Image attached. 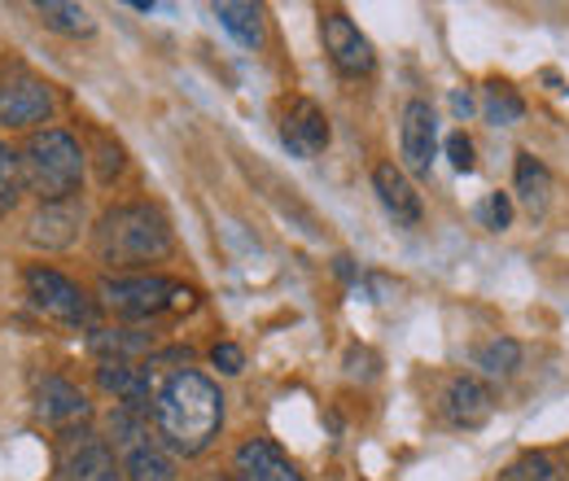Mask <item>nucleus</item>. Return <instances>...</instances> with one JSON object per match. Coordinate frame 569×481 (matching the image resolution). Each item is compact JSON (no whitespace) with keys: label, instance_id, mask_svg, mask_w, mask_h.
<instances>
[{"label":"nucleus","instance_id":"13","mask_svg":"<svg viewBox=\"0 0 569 481\" xmlns=\"http://www.w3.org/2000/svg\"><path fill=\"white\" fill-rule=\"evenodd\" d=\"M36 412L53 429H71V424H83L92 415V403L67 377H44L40 390H36Z\"/></svg>","mask_w":569,"mask_h":481},{"label":"nucleus","instance_id":"15","mask_svg":"<svg viewBox=\"0 0 569 481\" xmlns=\"http://www.w3.org/2000/svg\"><path fill=\"white\" fill-rule=\"evenodd\" d=\"M496 412V399H491V390L482 385V381H473V377H456L447 390H442V415L451 420V424H465V429H478V424H487Z\"/></svg>","mask_w":569,"mask_h":481},{"label":"nucleus","instance_id":"8","mask_svg":"<svg viewBox=\"0 0 569 481\" xmlns=\"http://www.w3.org/2000/svg\"><path fill=\"white\" fill-rule=\"evenodd\" d=\"M320 40H325V53H329V62L338 67V74H347V79H368V74L377 70L372 40L359 31V22L347 9H325V13H320Z\"/></svg>","mask_w":569,"mask_h":481},{"label":"nucleus","instance_id":"24","mask_svg":"<svg viewBox=\"0 0 569 481\" xmlns=\"http://www.w3.org/2000/svg\"><path fill=\"white\" fill-rule=\"evenodd\" d=\"M478 368L487 377H512L521 368V345L512 338H496V342L478 345Z\"/></svg>","mask_w":569,"mask_h":481},{"label":"nucleus","instance_id":"14","mask_svg":"<svg viewBox=\"0 0 569 481\" xmlns=\"http://www.w3.org/2000/svg\"><path fill=\"white\" fill-rule=\"evenodd\" d=\"M372 189H377L381 207H386V214H390L395 223H403V228H417V223L426 219L421 193L412 189V180H408V176H403L395 162H377V167H372Z\"/></svg>","mask_w":569,"mask_h":481},{"label":"nucleus","instance_id":"21","mask_svg":"<svg viewBox=\"0 0 569 481\" xmlns=\"http://www.w3.org/2000/svg\"><path fill=\"white\" fill-rule=\"evenodd\" d=\"M482 114H487V123H491V128H512V123H521V119H526V101L517 97V88H512V83L491 79V83H487V97H482Z\"/></svg>","mask_w":569,"mask_h":481},{"label":"nucleus","instance_id":"28","mask_svg":"<svg viewBox=\"0 0 569 481\" xmlns=\"http://www.w3.org/2000/svg\"><path fill=\"white\" fill-rule=\"evenodd\" d=\"M447 158H451L456 171H473V167H478V158H473V140L465 137V132H451V137H447Z\"/></svg>","mask_w":569,"mask_h":481},{"label":"nucleus","instance_id":"25","mask_svg":"<svg viewBox=\"0 0 569 481\" xmlns=\"http://www.w3.org/2000/svg\"><path fill=\"white\" fill-rule=\"evenodd\" d=\"M22 198V171H18V153L0 140V219L18 207Z\"/></svg>","mask_w":569,"mask_h":481},{"label":"nucleus","instance_id":"29","mask_svg":"<svg viewBox=\"0 0 569 481\" xmlns=\"http://www.w3.org/2000/svg\"><path fill=\"white\" fill-rule=\"evenodd\" d=\"M119 171H123V144H110V137H101V184H114Z\"/></svg>","mask_w":569,"mask_h":481},{"label":"nucleus","instance_id":"6","mask_svg":"<svg viewBox=\"0 0 569 481\" xmlns=\"http://www.w3.org/2000/svg\"><path fill=\"white\" fill-rule=\"evenodd\" d=\"M58 110V97L53 88L22 62H0V128L9 132H27V128H40L49 123Z\"/></svg>","mask_w":569,"mask_h":481},{"label":"nucleus","instance_id":"16","mask_svg":"<svg viewBox=\"0 0 569 481\" xmlns=\"http://www.w3.org/2000/svg\"><path fill=\"white\" fill-rule=\"evenodd\" d=\"M79 219H83V207L79 202H53V207H40L27 223V237L44 250H62L79 237Z\"/></svg>","mask_w":569,"mask_h":481},{"label":"nucleus","instance_id":"5","mask_svg":"<svg viewBox=\"0 0 569 481\" xmlns=\"http://www.w3.org/2000/svg\"><path fill=\"white\" fill-rule=\"evenodd\" d=\"M193 289L167 275H106L101 280V302L123 315V320H158L171 311H189L193 307Z\"/></svg>","mask_w":569,"mask_h":481},{"label":"nucleus","instance_id":"4","mask_svg":"<svg viewBox=\"0 0 569 481\" xmlns=\"http://www.w3.org/2000/svg\"><path fill=\"white\" fill-rule=\"evenodd\" d=\"M110 451L119 455V469L128 481H171L176 478V460L171 451L158 442V433H149V412L137 408H114L110 412Z\"/></svg>","mask_w":569,"mask_h":481},{"label":"nucleus","instance_id":"9","mask_svg":"<svg viewBox=\"0 0 569 481\" xmlns=\"http://www.w3.org/2000/svg\"><path fill=\"white\" fill-rule=\"evenodd\" d=\"M53 481H123V469H119V455L110 451L106 438L79 429V433H67L58 447Z\"/></svg>","mask_w":569,"mask_h":481},{"label":"nucleus","instance_id":"11","mask_svg":"<svg viewBox=\"0 0 569 481\" xmlns=\"http://www.w3.org/2000/svg\"><path fill=\"white\" fill-rule=\"evenodd\" d=\"M399 149H403V162H408L412 176H429L433 171V158H438V119H433V106L421 101V97L403 106Z\"/></svg>","mask_w":569,"mask_h":481},{"label":"nucleus","instance_id":"27","mask_svg":"<svg viewBox=\"0 0 569 481\" xmlns=\"http://www.w3.org/2000/svg\"><path fill=\"white\" fill-rule=\"evenodd\" d=\"M211 363L223 372V377H237V372L246 368V350H241L237 342H219L211 350Z\"/></svg>","mask_w":569,"mask_h":481},{"label":"nucleus","instance_id":"23","mask_svg":"<svg viewBox=\"0 0 569 481\" xmlns=\"http://www.w3.org/2000/svg\"><path fill=\"white\" fill-rule=\"evenodd\" d=\"M503 481H569V469L557 464L552 455H543V451H530V455H521L503 469Z\"/></svg>","mask_w":569,"mask_h":481},{"label":"nucleus","instance_id":"22","mask_svg":"<svg viewBox=\"0 0 569 481\" xmlns=\"http://www.w3.org/2000/svg\"><path fill=\"white\" fill-rule=\"evenodd\" d=\"M153 342L149 333L141 329H101V333H92V350L97 354H106V363H128L137 350Z\"/></svg>","mask_w":569,"mask_h":481},{"label":"nucleus","instance_id":"10","mask_svg":"<svg viewBox=\"0 0 569 481\" xmlns=\"http://www.w3.org/2000/svg\"><path fill=\"white\" fill-rule=\"evenodd\" d=\"M281 144L293 153V158H320L333 140V128H329V114L311 101V97H289L281 101Z\"/></svg>","mask_w":569,"mask_h":481},{"label":"nucleus","instance_id":"7","mask_svg":"<svg viewBox=\"0 0 569 481\" xmlns=\"http://www.w3.org/2000/svg\"><path fill=\"white\" fill-rule=\"evenodd\" d=\"M22 284H27V298L36 311H44L49 320L58 324H71V329H83L92 324V298L74 284L71 275H62L58 268H44V263H31L22 272Z\"/></svg>","mask_w":569,"mask_h":481},{"label":"nucleus","instance_id":"18","mask_svg":"<svg viewBox=\"0 0 569 481\" xmlns=\"http://www.w3.org/2000/svg\"><path fill=\"white\" fill-rule=\"evenodd\" d=\"M214 18H219V27H223L237 44H246V49H254V44L263 40V9H259V4L223 0V4H214Z\"/></svg>","mask_w":569,"mask_h":481},{"label":"nucleus","instance_id":"26","mask_svg":"<svg viewBox=\"0 0 569 481\" xmlns=\"http://www.w3.org/2000/svg\"><path fill=\"white\" fill-rule=\"evenodd\" d=\"M478 219H482L491 232H503V228L512 223V198H508V193H491V198L482 202V210H478Z\"/></svg>","mask_w":569,"mask_h":481},{"label":"nucleus","instance_id":"3","mask_svg":"<svg viewBox=\"0 0 569 481\" xmlns=\"http://www.w3.org/2000/svg\"><path fill=\"white\" fill-rule=\"evenodd\" d=\"M83 167H88L83 144L67 128H40L18 153L22 193L40 198V207L74 202L79 189H83Z\"/></svg>","mask_w":569,"mask_h":481},{"label":"nucleus","instance_id":"1","mask_svg":"<svg viewBox=\"0 0 569 481\" xmlns=\"http://www.w3.org/2000/svg\"><path fill=\"white\" fill-rule=\"evenodd\" d=\"M153 433L158 442L171 451V455H202L219 438V424H223V394L211 377L193 372V368H180L171 372L158 390H153Z\"/></svg>","mask_w":569,"mask_h":481},{"label":"nucleus","instance_id":"20","mask_svg":"<svg viewBox=\"0 0 569 481\" xmlns=\"http://www.w3.org/2000/svg\"><path fill=\"white\" fill-rule=\"evenodd\" d=\"M36 13H40V22L49 27V31H58V36H92L97 31V18L83 9V4H62V0H44V4H36Z\"/></svg>","mask_w":569,"mask_h":481},{"label":"nucleus","instance_id":"17","mask_svg":"<svg viewBox=\"0 0 569 481\" xmlns=\"http://www.w3.org/2000/svg\"><path fill=\"white\" fill-rule=\"evenodd\" d=\"M97 385L106 394L119 399V408H137V412H149L153 394H149V372L137 368V363H101L97 368Z\"/></svg>","mask_w":569,"mask_h":481},{"label":"nucleus","instance_id":"30","mask_svg":"<svg viewBox=\"0 0 569 481\" xmlns=\"http://www.w3.org/2000/svg\"><path fill=\"white\" fill-rule=\"evenodd\" d=\"M451 114H456V119H469V114H473V92H469V88H456V92H451Z\"/></svg>","mask_w":569,"mask_h":481},{"label":"nucleus","instance_id":"2","mask_svg":"<svg viewBox=\"0 0 569 481\" xmlns=\"http://www.w3.org/2000/svg\"><path fill=\"white\" fill-rule=\"evenodd\" d=\"M97 259L106 268H144L171 254V223L153 202H123L110 207L92 228Z\"/></svg>","mask_w":569,"mask_h":481},{"label":"nucleus","instance_id":"12","mask_svg":"<svg viewBox=\"0 0 569 481\" xmlns=\"http://www.w3.org/2000/svg\"><path fill=\"white\" fill-rule=\"evenodd\" d=\"M232 481H307L272 438H250L232 455Z\"/></svg>","mask_w":569,"mask_h":481},{"label":"nucleus","instance_id":"19","mask_svg":"<svg viewBox=\"0 0 569 481\" xmlns=\"http://www.w3.org/2000/svg\"><path fill=\"white\" fill-rule=\"evenodd\" d=\"M517 193H521V202L535 214L548 207V198H552V171L535 153H517Z\"/></svg>","mask_w":569,"mask_h":481}]
</instances>
